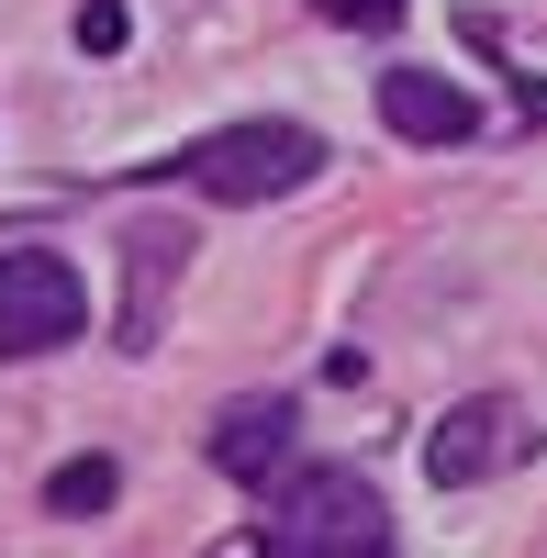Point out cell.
Returning <instances> with one entry per match:
<instances>
[{"label": "cell", "mask_w": 547, "mask_h": 558, "mask_svg": "<svg viewBox=\"0 0 547 558\" xmlns=\"http://www.w3.org/2000/svg\"><path fill=\"white\" fill-rule=\"evenodd\" d=\"M134 302H123V347H157V313H168V279H179V257H191V235L179 223H134Z\"/></svg>", "instance_id": "obj_7"}, {"label": "cell", "mask_w": 547, "mask_h": 558, "mask_svg": "<svg viewBox=\"0 0 547 558\" xmlns=\"http://www.w3.org/2000/svg\"><path fill=\"white\" fill-rule=\"evenodd\" d=\"M268 558H391V502L357 481V470H280L268 481V525H257Z\"/></svg>", "instance_id": "obj_1"}, {"label": "cell", "mask_w": 547, "mask_h": 558, "mask_svg": "<svg viewBox=\"0 0 547 558\" xmlns=\"http://www.w3.org/2000/svg\"><path fill=\"white\" fill-rule=\"evenodd\" d=\"M380 123L402 134V146H459V134L481 123V101L459 78H436V68H380Z\"/></svg>", "instance_id": "obj_6"}, {"label": "cell", "mask_w": 547, "mask_h": 558, "mask_svg": "<svg viewBox=\"0 0 547 558\" xmlns=\"http://www.w3.org/2000/svg\"><path fill=\"white\" fill-rule=\"evenodd\" d=\"M347 23H402V0H336Z\"/></svg>", "instance_id": "obj_10"}, {"label": "cell", "mask_w": 547, "mask_h": 558, "mask_svg": "<svg viewBox=\"0 0 547 558\" xmlns=\"http://www.w3.org/2000/svg\"><path fill=\"white\" fill-rule=\"evenodd\" d=\"M525 447H536V436H525V402H503V391H481V402H447V413H436V436H425V481H436V492L503 481Z\"/></svg>", "instance_id": "obj_4"}, {"label": "cell", "mask_w": 547, "mask_h": 558, "mask_svg": "<svg viewBox=\"0 0 547 558\" xmlns=\"http://www.w3.org/2000/svg\"><path fill=\"white\" fill-rule=\"evenodd\" d=\"M291 436H302V413H291L280 391H246V402L212 413V470L246 481V492H268V481L291 470Z\"/></svg>", "instance_id": "obj_5"}, {"label": "cell", "mask_w": 547, "mask_h": 558, "mask_svg": "<svg viewBox=\"0 0 547 558\" xmlns=\"http://www.w3.org/2000/svg\"><path fill=\"white\" fill-rule=\"evenodd\" d=\"M168 179H191L202 202H291L302 179H325V134L313 123H223L202 146H179Z\"/></svg>", "instance_id": "obj_2"}, {"label": "cell", "mask_w": 547, "mask_h": 558, "mask_svg": "<svg viewBox=\"0 0 547 558\" xmlns=\"http://www.w3.org/2000/svg\"><path fill=\"white\" fill-rule=\"evenodd\" d=\"M89 324V291L57 246H0V357H57L78 347Z\"/></svg>", "instance_id": "obj_3"}, {"label": "cell", "mask_w": 547, "mask_h": 558, "mask_svg": "<svg viewBox=\"0 0 547 558\" xmlns=\"http://www.w3.org/2000/svg\"><path fill=\"white\" fill-rule=\"evenodd\" d=\"M45 502H57V514H112V502H123V470H112V458H68V470L45 481Z\"/></svg>", "instance_id": "obj_8"}, {"label": "cell", "mask_w": 547, "mask_h": 558, "mask_svg": "<svg viewBox=\"0 0 547 558\" xmlns=\"http://www.w3.org/2000/svg\"><path fill=\"white\" fill-rule=\"evenodd\" d=\"M78 45H89V57H123V45H134V12H123V0H78Z\"/></svg>", "instance_id": "obj_9"}]
</instances>
